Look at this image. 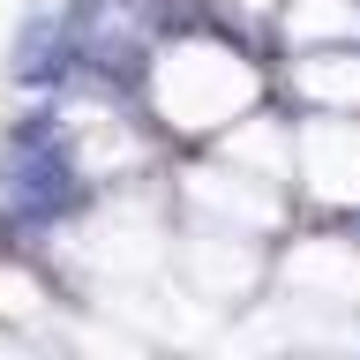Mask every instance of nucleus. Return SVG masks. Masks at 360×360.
<instances>
[{"label": "nucleus", "mask_w": 360, "mask_h": 360, "mask_svg": "<svg viewBox=\"0 0 360 360\" xmlns=\"http://www.w3.org/2000/svg\"><path fill=\"white\" fill-rule=\"evenodd\" d=\"M8 83L22 98H60L75 83V38H68V15L60 8H30L8 38Z\"/></svg>", "instance_id": "f257e3e1"}]
</instances>
